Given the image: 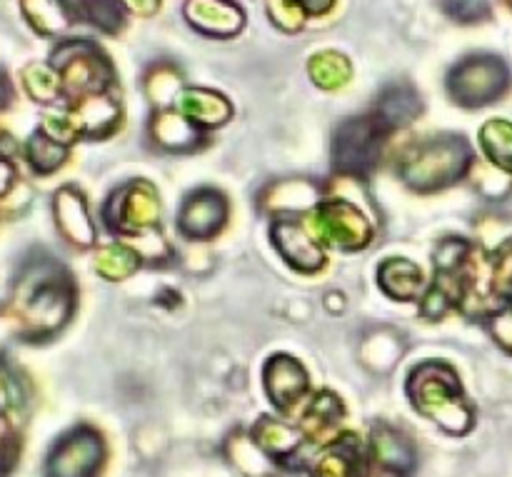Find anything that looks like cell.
<instances>
[{"label": "cell", "instance_id": "1", "mask_svg": "<svg viewBox=\"0 0 512 477\" xmlns=\"http://www.w3.org/2000/svg\"><path fill=\"white\" fill-rule=\"evenodd\" d=\"M13 323L25 338L43 340L65 325L73 313L70 275L50 258L25 265L13 288Z\"/></svg>", "mask_w": 512, "mask_h": 477}, {"label": "cell", "instance_id": "2", "mask_svg": "<svg viewBox=\"0 0 512 477\" xmlns=\"http://www.w3.org/2000/svg\"><path fill=\"white\" fill-rule=\"evenodd\" d=\"M408 393L415 408L433 418L445 433L465 435L473 428V410L460 398V383L448 365H420L410 375Z\"/></svg>", "mask_w": 512, "mask_h": 477}, {"label": "cell", "instance_id": "3", "mask_svg": "<svg viewBox=\"0 0 512 477\" xmlns=\"http://www.w3.org/2000/svg\"><path fill=\"white\" fill-rule=\"evenodd\" d=\"M470 165V148L458 135H443L418 145L400 163V178L415 190H438L463 178Z\"/></svg>", "mask_w": 512, "mask_h": 477}, {"label": "cell", "instance_id": "4", "mask_svg": "<svg viewBox=\"0 0 512 477\" xmlns=\"http://www.w3.org/2000/svg\"><path fill=\"white\" fill-rule=\"evenodd\" d=\"M510 88V68L498 55H470L448 75V93L455 103L480 108L498 100Z\"/></svg>", "mask_w": 512, "mask_h": 477}, {"label": "cell", "instance_id": "5", "mask_svg": "<svg viewBox=\"0 0 512 477\" xmlns=\"http://www.w3.org/2000/svg\"><path fill=\"white\" fill-rule=\"evenodd\" d=\"M53 68L70 95H95L110 83L113 68L90 40H68L53 53Z\"/></svg>", "mask_w": 512, "mask_h": 477}, {"label": "cell", "instance_id": "6", "mask_svg": "<svg viewBox=\"0 0 512 477\" xmlns=\"http://www.w3.org/2000/svg\"><path fill=\"white\" fill-rule=\"evenodd\" d=\"M105 465V440L90 425L65 433L45 460V477H98Z\"/></svg>", "mask_w": 512, "mask_h": 477}, {"label": "cell", "instance_id": "7", "mask_svg": "<svg viewBox=\"0 0 512 477\" xmlns=\"http://www.w3.org/2000/svg\"><path fill=\"white\" fill-rule=\"evenodd\" d=\"M383 135H388V130L375 120V115L345 120L335 130V168L345 175H368L378 165Z\"/></svg>", "mask_w": 512, "mask_h": 477}, {"label": "cell", "instance_id": "8", "mask_svg": "<svg viewBox=\"0 0 512 477\" xmlns=\"http://www.w3.org/2000/svg\"><path fill=\"white\" fill-rule=\"evenodd\" d=\"M315 228L325 240L340 245V248H363L370 240V225L353 205L343 203V200L320 205Z\"/></svg>", "mask_w": 512, "mask_h": 477}, {"label": "cell", "instance_id": "9", "mask_svg": "<svg viewBox=\"0 0 512 477\" xmlns=\"http://www.w3.org/2000/svg\"><path fill=\"white\" fill-rule=\"evenodd\" d=\"M228 218V203L218 190H198L190 195L180 210V233L193 240H208L218 235V230Z\"/></svg>", "mask_w": 512, "mask_h": 477}, {"label": "cell", "instance_id": "10", "mask_svg": "<svg viewBox=\"0 0 512 477\" xmlns=\"http://www.w3.org/2000/svg\"><path fill=\"white\" fill-rule=\"evenodd\" d=\"M370 453L380 470H385L390 477H410L418 468V450L413 440L393 425H375L370 433Z\"/></svg>", "mask_w": 512, "mask_h": 477}, {"label": "cell", "instance_id": "11", "mask_svg": "<svg viewBox=\"0 0 512 477\" xmlns=\"http://www.w3.org/2000/svg\"><path fill=\"white\" fill-rule=\"evenodd\" d=\"M183 15L195 30L213 38H230L245 23L243 10L233 0H188Z\"/></svg>", "mask_w": 512, "mask_h": 477}, {"label": "cell", "instance_id": "12", "mask_svg": "<svg viewBox=\"0 0 512 477\" xmlns=\"http://www.w3.org/2000/svg\"><path fill=\"white\" fill-rule=\"evenodd\" d=\"M313 473L315 477H368V460L360 440L353 433L335 438L315 458Z\"/></svg>", "mask_w": 512, "mask_h": 477}, {"label": "cell", "instance_id": "13", "mask_svg": "<svg viewBox=\"0 0 512 477\" xmlns=\"http://www.w3.org/2000/svg\"><path fill=\"white\" fill-rule=\"evenodd\" d=\"M265 390H268L270 400L280 410H285L298 403L305 395V390H308V375H305L303 365L298 360L288 358V355H275L265 365Z\"/></svg>", "mask_w": 512, "mask_h": 477}, {"label": "cell", "instance_id": "14", "mask_svg": "<svg viewBox=\"0 0 512 477\" xmlns=\"http://www.w3.org/2000/svg\"><path fill=\"white\" fill-rule=\"evenodd\" d=\"M273 240L275 248L285 258V263L293 265L300 273H315L323 265V250L293 220H278L273 225Z\"/></svg>", "mask_w": 512, "mask_h": 477}, {"label": "cell", "instance_id": "15", "mask_svg": "<svg viewBox=\"0 0 512 477\" xmlns=\"http://www.w3.org/2000/svg\"><path fill=\"white\" fill-rule=\"evenodd\" d=\"M55 223L73 245H80V248L93 245L95 228L90 223L88 205L75 188H63L55 195Z\"/></svg>", "mask_w": 512, "mask_h": 477}, {"label": "cell", "instance_id": "16", "mask_svg": "<svg viewBox=\"0 0 512 477\" xmlns=\"http://www.w3.org/2000/svg\"><path fill=\"white\" fill-rule=\"evenodd\" d=\"M120 113L118 105L110 98H103V95H85V98H78V103L73 105L70 115L65 118V125L68 130H78L83 135H105L115 128Z\"/></svg>", "mask_w": 512, "mask_h": 477}, {"label": "cell", "instance_id": "17", "mask_svg": "<svg viewBox=\"0 0 512 477\" xmlns=\"http://www.w3.org/2000/svg\"><path fill=\"white\" fill-rule=\"evenodd\" d=\"M420 108H423L420 95L415 93L410 85L395 83V85H388V88L380 93V98L375 100L373 115L375 120H378V123L390 133V130L403 128V125H408L410 120L418 118Z\"/></svg>", "mask_w": 512, "mask_h": 477}, {"label": "cell", "instance_id": "18", "mask_svg": "<svg viewBox=\"0 0 512 477\" xmlns=\"http://www.w3.org/2000/svg\"><path fill=\"white\" fill-rule=\"evenodd\" d=\"M225 458L243 477H278V463L260 448L253 435H230L225 443Z\"/></svg>", "mask_w": 512, "mask_h": 477}, {"label": "cell", "instance_id": "19", "mask_svg": "<svg viewBox=\"0 0 512 477\" xmlns=\"http://www.w3.org/2000/svg\"><path fill=\"white\" fill-rule=\"evenodd\" d=\"M253 438L258 440L260 448L275 460V463H288L298 455L300 445H303V435L298 428L288 423H278V420L263 418L253 430Z\"/></svg>", "mask_w": 512, "mask_h": 477}, {"label": "cell", "instance_id": "20", "mask_svg": "<svg viewBox=\"0 0 512 477\" xmlns=\"http://www.w3.org/2000/svg\"><path fill=\"white\" fill-rule=\"evenodd\" d=\"M180 108L188 115L193 123L205 125H220L230 118V105L223 95L213 93V90L190 88L185 90L180 98Z\"/></svg>", "mask_w": 512, "mask_h": 477}, {"label": "cell", "instance_id": "21", "mask_svg": "<svg viewBox=\"0 0 512 477\" xmlns=\"http://www.w3.org/2000/svg\"><path fill=\"white\" fill-rule=\"evenodd\" d=\"M70 15L95 25L103 33H118L125 25L123 5L120 0H63Z\"/></svg>", "mask_w": 512, "mask_h": 477}, {"label": "cell", "instance_id": "22", "mask_svg": "<svg viewBox=\"0 0 512 477\" xmlns=\"http://www.w3.org/2000/svg\"><path fill=\"white\" fill-rule=\"evenodd\" d=\"M378 278L385 293L398 300H413L423 285V273L418 265L408 263V260H388L380 268Z\"/></svg>", "mask_w": 512, "mask_h": 477}, {"label": "cell", "instance_id": "23", "mask_svg": "<svg viewBox=\"0 0 512 477\" xmlns=\"http://www.w3.org/2000/svg\"><path fill=\"white\" fill-rule=\"evenodd\" d=\"M23 10L30 23L45 35H55L70 25V10L63 0H23Z\"/></svg>", "mask_w": 512, "mask_h": 477}, {"label": "cell", "instance_id": "24", "mask_svg": "<svg viewBox=\"0 0 512 477\" xmlns=\"http://www.w3.org/2000/svg\"><path fill=\"white\" fill-rule=\"evenodd\" d=\"M25 155H28V163L33 165L35 173H53L63 165L65 155H68V148L60 143L58 138L48 135L45 130H38V133L30 138L28 148H25Z\"/></svg>", "mask_w": 512, "mask_h": 477}, {"label": "cell", "instance_id": "25", "mask_svg": "<svg viewBox=\"0 0 512 477\" xmlns=\"http://www.w3.org/2000/svg\"><path fill=\"white\" fill-rule=\"evenodd\" d=\"M310 78L315 80V85H320V88L325 90H335L340 88V85L348 83L350 78V63L345 55L335 53V50H325V53H318L313 55V60H310Z\"/></svg>", "mask_w": 512, "mask_h": 477}, {"label": "cell", "instance_id": "26", "mask_svg": "<svg viewBox=\"0 0 512 477\" xmlns=\"http://www.w3.org/2000/svg\"><path fill=\"white\" fill-rule=\"evenodd\" d=\"M480 138H483V148L488 158L498 168L512 173V123L503 118L490 120L483 128V133H480Z\"/></svg>", "mask_w": 512, "mask_h": 477}, {"label": "cell", "instance_id": "27", "mask_svg": "<svg viewBox=\"0 0 512 477\" xmlns=\"http://www.w3.org/2000/svg\"><path fill=\"white\" fill-rule=\"evenodd\" d=\"M155 138H158L165 148L183 150L190 148V145L200 138V133L193 128V120L183 118V115L178 113H163L155 120Z\"/></svg>", "mask_w": 512, "mask_h": 477}, {"label": "cell", "instance_id": "28", "mask_svg": "<svg viewBox=\"0 0 512 477\" xmlns=\"http://www.w3.org/2000/svg\"><path fill=\"white\" fill-rule=\"evenodd\" d=\"M23 78H25V88H28V93L33 95L35 100H40V103H50V100L58 95L60 78L58 73H53L50 68H43V65H30V68L23 73Z\"/></svg>", "mask_w": 512, "mask_h": 477}, {"label": "cell", "instance_id": "29", "mask_svg": "<svg viewBox=\"0 0 512 477\" xmlns=\"http://www.w3.org/2000/svg\"><path fill=\"white\" fill-rule=\"evenodd\" d=\"M340 418H343V405H340V400L335 398V395H330V393H323V395H318V398H315V403H313V408H310V413H308V423L310 425H315V435L318 433H323V430H328V428H333L335 423H340Z\"/></svg>", "mask_w": 512, "mask_h": 477}, {"label": "cell", "instance_id": "30", "mask_svg": "<svg viewBox=\"0 0 512 477\" xmlns=\"http://www.w3.org/2000/svg\"><path fill=\"white\" fill-rule=\"evenodd\" d=\"M440 8L460 23H475L490 15V0H438Z\"/></svg>", "mask_w": 512, "mask_h": 477}, {"label": "cell", "instance_id": "31", "mask_svg": "<svg viewBox=\"0 0 512 477\" xmlns=\"http://www.w3.org/2000/svg\"><path fill=\"white\" fill-rule=\"evenodd\" d=\"M268 13L273 23L280 25L283 30L303 28L305 10L298 8L293 0H268Z\"/></svg>", "mask_w": 512, "mask_h": 477}, {"label": "cell", "instance_id": "32", "mask_svg": "<svg viewBox=\"0 0 512 477\" xmlns=\"http://www.w3.org/2000/svg\"><path fill=\"white\" fill-rule=\"evenodd\" d=\"M20 403V390L18 380L10 373L0 370V418H8V413L13 408H18Z\"/></svg>", "mask_w": 512, "mask_h": 477}, {"label": "cell", "instance_id": "33", "mask_svg": "<svg viewBox=\"0 0 512 477\" xmlns=\"http://www.w3.org/2000/svg\"><path fill=\"white\" fill-rule=\"evenodd\" d=\"M298 8L305 10V15H323L335 5V0H293Z\"/></svg>", "mask_w": 512, "mask_h": 477}, {"label": "cell", "instance_id": "34", "mask_svg": "<svg viewBox=\"0 0 512 477\" xmlns=\"http://www.w3.org/2000/svg\"><path fill=\"white\" fill-rule=\"evenodd\" d=\"M495 338L512 350V315H503V318H495Z\"/></svg>", "mask_w": 512, "mask_h": 477}, {"label": "cell", "instance_id": "35", "mask_svg": "<svg viewBox=\"0 0 512 477\" xmlns=\"http://www.w3.org/2000/svg\"><path fill=\"white\" fill-rule=\"evenodd\" d=\"M123 3L140 15H153L160 8V0H123Z\"/></svg>", "mask_w": 512, "mask_h": 477}, {"label": "cell", "instance_id": "36", "mask_svg": "<svg viewBox=\"0 0 512 477\" xmlns=\"http://www.w3.org/2000/svg\"><path fill=\"white\" fill-rule=\"evenodd\" d=\"M13 180H15L13 165H10L8 160H0V198L8 193L10 185H13Z\"/></svg>", "mask_w": 512, "mask_h": 477}, {"label": "cell", "instance_id": "37", "mask_svg": "<svg viewBox=\"0 0 512 477\" xmlns=\"http://www.w3.org/2000/svg\"><path fill=\"white\" fill-rule=\"evenodd\" d=\"M13 150H15L13 138H10V135L5 133V130H0V160H8Z\"/></svg>", "mask_w": 512, "mask_h": 477}, {"label": "cell", "instance_id": "38", "mask_svg": "<svg viewBox=\"0 0 512 477\" xmlns=\"http://www.w3.org/2000/svg\"><path fill=\"white\" fill-rule=\"evenodd\" d=\"M10 460H13V450L0 448V475H5L10 470Z\"/></svg>", "mask_w": 512, "mask_h": 477}, {"label": "cell", "instance_id": "39", "mask_svg": "<svg viewBox=\"0 0 512 477\" xmlns=\"http://www.w3.org/2000/svg\"><path fill=\"white\" fill-rule=\"evenodd\" d=\"M8 98H10V85H8V80H5V75L0 73V108H5V105H8Z\"/></svg>", "mask_w": 512, "mask_h": 477}, {"label": "cell", "instance_id": "40", "mask_svg": "<svg viewBox=\"0 0 512 477\" xmlns=\"http://www.w3.org/2000/svg\"><path fill=\"white\" fill-rule=\"evenodd\" d=\"M505 3H508V5H510V8H512V0H505Z\"/></svg>", "mask_w": 512, "mask_h": 477}]
</instances>
